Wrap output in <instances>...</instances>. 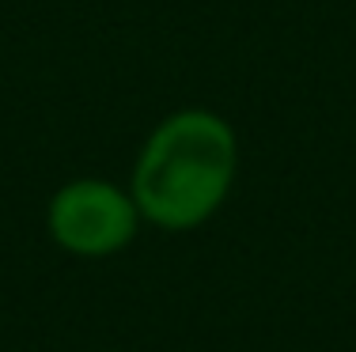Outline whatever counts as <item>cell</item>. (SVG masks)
Listing matches in <instances>:
<instances>
[{
	"label": "cell",
	"instance_id": "obj_2",
	"mask_svg": "<svg viewBox=\"0 0 356 352\" xmlns=\"http://www.w3.org/2000/svg\"><path fill=\"white\" fill-rule=\"evenodd\" d=\"M140 208L103 178L65 182L49 201V235L57 246L80 258H106L129 246Z\"/></svg>",
	"mask_w": 356,
	"mask_h": 352
},
{
	"label": "cell",
	"instance_id": "obj_1",
	"mask_svg": "<svg viewBox=\"0 0 356 352\" xmlns=\"http://www.w3.org/2000/svg\"><path fill=\"white\" fill-rule=\"evenodd\" d=\"M239 167L235 129L213 110H178L144 140L133 201L140 216L167 231L205 224L224 205Z\"/></svg>",
	"mask_w": 356,
	"mask_h": 352
}]
</instances>
